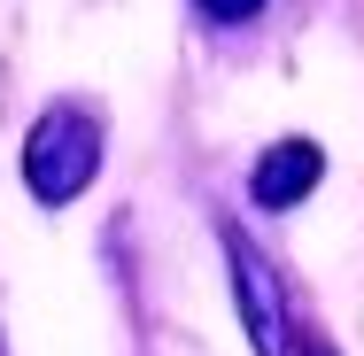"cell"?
I'll return each mask as SVG.
<instances>
[{"mask_svg": "<svg viewBox=\"0 0 364 356\" xmlns=\"http://www.w3.org/2000/svg\"><path fill=\"white\" fill-rule=\"evenodd\" d=\"M93 171H101V117L85 101H55L23 140V186L39 202H70L93 186Z\"/></svg>", "mask_w": 364, "mask_h": 356, "instance_id": "cell-1", "label": "cell"}, {"mask_svg": "<svg viewBox=\"0 0 364 356\" xmlns=\"http://www.w3.org/2000/svg\"><path fill=\"white\" fill-rule=\"evenodd\" d=\"M310 356H333V349H326V341H310Z\"/></svg>", "mask_w": 364, "mask_h": 356, "instance_id": "cell-5", "label": "cell"}, {"mask_svg": "<svg viewBox=\"0 0 364 356\" xmlns=\"http://www.w3.org/2000/svg\"><path fill=\"white\" fill-rule=\"evenodd\" d=\"M318 178H326V147H318V140H279V147L256 155L248 194H256V210H294Z\"/></svg>", "mask_w": 364, "mask_h": 356, "instance_id": "cell-3", "label": "cell"}, {"mask_svg": "<svg viewBox=\"0 0 364 356\" xmlns=\"http://www.w3.org/2000/svg\"><path fill=\"white\" fill-rule=\"evenodd\" d=\"M225 256H232V302H240V325H248L256 356H287V310H279L272 264H264L240 232H225Z\"/></svg>", "mask_w": 364, "mask_h": 356, "instance_id": "cell-2", "label": "cell"}, {"mask_svg": "<svg viewBox=\"0 0 364 356\" xmlns=\"http://www.w3.org/2000/svg\"><path fill=\"white\" fill-rule=\"evenodd\" d=\"M256 8H264V0H202V16H210V23H248Z\"/></svg>", "mask_w": 364, "mask_h": 356, "instance_id": "cell-4", "label": "cell"}]
</instances>
